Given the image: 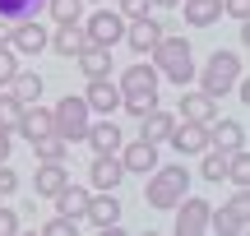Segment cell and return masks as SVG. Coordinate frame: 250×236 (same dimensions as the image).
<instances>
[{"label":"cell","instance_id":"83f0119b","mask_svg":"<svg viewBox=\"0 0 250 236\" xmlns=\"http://www.w3.org/2000/svg\"><path fill=\"white\" fill-rule=\"evenodd\" d=\"M199 157H204V167H199V176H204V181H213V185L227 181V157H232V148H213V144H208Z\"/></svg>","mask_w":250,"mask_h":236},{"label":"cell","instance_id":"5bb4252c","mask_svg":"<svg viewBox=\"0 0 250 236\" xmlns=\"http://www.w3.org/2000/svg\"><path fill=\"white\" fill-rule=\"evenodd\" d=\"M116 157H121L125 172L148 176L153 167H158V144H148V139H130V144H121V148H116Z\"/></svg>","mask_w":250,"mask_h":236},{"label":"cell","instance_id":"603a6c76","mask_svg":"<svg viewBox=\"0 0 250 236\" xmlns=\"http://www.w3.org/2000/svg\"><path fill=\"white\" fill-rule=\"evenodd\" d=\"M83 42H88V37H83V23H56V33H51L46 46H51L56 56H70V60H74Z\"/></svg>","mask_w":250,"mask_h":236},{"label":"cell","instance_id":"b9f144b4","mask_svg":"<svg viewBox=\"0 0 250 236\" xmlns=\"http://www.w3.org/2000/svg\"><path fill=\"white\" fill-rule=\"evenodd\" d=\"M83 5H102V0H83Z\"/></svg>","mask_w":250,"mask_h":236},{"label":"cell","instance_id":"e0dca14e","mask_svg":"<svg viewBox=\"0 0 250 236\" xmlns=\"http://www.w3.org/2000/svg\"><path fill=\"white\" fill-rule=\"evenodd\" d=\"M65 181H70L65 162H37V172H33V195H37V199H56V195L65 190Z\"/></svg>","mask_w":250,"mask_h":236},{"label":"cell","instance_id":"ab89813d","mask_svg":"<svg viewBox=\"0 0 250 236\" xmlns=\"http://www.w3.org/2000/svg\"><path fill=\"white\" fill-rule=\"evenodd\" d=\"M153 5H162V9H176V5H181V0H153Z\"/></svg>","mask_w":250,"mask_h":236},{"label":"cell","instance_id":"ba28073f","mask_svg":"<svg viewBox=\"0 0 250 236\" xmlns=\"http://www.w3.org/2000/svg\"><path fill=\"white\" fill-rule=\"evenodd\" d=\"M176 236H208V199H195V195H181L176 204Z\"/></svg>","mask_w":250,"mask_h":236},{"label":"cell","instance_id":"30bf717a","mask_svg":"<svg viewBox=\"0 0 250 236\" xmlns=\"http://www.w3.org/2000/svg\"><path fill=\"white\" fill-rule=\"evenodd\" d=\"M9 46H14L19 56H42L46 51V42H51V33H46L37 19H23V23H14L9 28V37H5Z\"/></svg>","mask_w":250,"mask_h":236},{"label":"cell","instance_id":"836d02e7","mask_svg":"<svg viewBox=\"0 0 250 236\" xmlns=\"http://www.w3.org/2000/svg\"><path fill=\"white\" fill-rule=\"evenodd\" d=\"M121 19H125V23H130V19H144V14H148V9H153V0H121Z\"/></svg>","mask_w":250,"mask_h":236},{"label":"cell","instance_id":"7a4b0ae2","mask_svg":"<svg viewBox=\"0 0 250 236\" xmlns=\"http://www.w3.org/2000/svg\"><path fill=\"white\" fill-rule=\"evenodd\" d=\"M148 60H153V70L162 74V79H171L176 88H186L190 79H195V46L186 42V37H171V33H162L158 37V46L148 51Z\"/></svg>","mask_w":250,"mask_h":236},{"label":"cell","instance_id":"1f68e13d","mask_svg":"<svg viewBox=\"0 0 250 236\" xmlns=\"http://www.w3.org/2000/svg\"><path fill=\"white\" fill-rule=\"evenodd\" d=\"M19 116H23V102L14 98V93H0V130H9V135H14V125H19Z\"/></svg>","mask_w":250,"mask_h":236},{"label":"cell","instance_id":"f35d334b","mask_svg":"<svg viewBox=\"0 0 250 236\" xmlns=\"http://www.w3.org/2000/svg\"><path fill=\"white\" fill-rule=\"evenodd\" d=\"M9 148H14V139H9V130H0V162H9Z\"/></svg>","mask_w":250,"mask_h":236},{"label":"cell","instance_id":"5b68a950","mask_svg":"<svg viewBox=\"0 0 250 236\" xmlns=\"http://www.w3.org/2000/svg\"><path fill=\"white\" fill-rule=\"evenodd\" d=\"M88 120H93V111H88V102L83 98H61L51 107V130L65 139V144H83V135H88Z\"/></svg>","mask_w":250,"mask_h":236},{"label":"cell","instance_id":"f1b7e54d","mask_svg":"<svg viewBox=\"0 0 250 236\" xmlns=\"http://www.w3.org/2000/svg\"><path fill=\"white\" fill-rule=\"evenodd\" d=\"M46 9V0H0V19L5 23H23V19H37Z\"/></svg>","mask_w":250,"mask_h":236},{"label":"cell","instance_id":"4316f807","mask_svg":"<svg viewBox=\"0 0 250 236\" xmlns=\"http://www.w3.org/2000/svg\"><path fill=\"white\" fill-rule=\"evenodd\" d=\"M65 153H70V144H65L56 130H46V135L33 139V157L37 162H65Z\"/></svg>","mask_w":250,"mask_h":236},{"label":"cell","instance_id":"484cf974","mask_svg":"<svg viewBox=\"0 0 250 236\" xmlns=\"http://www.w3.org/2000/svg\"><path fill=\"white\" fill-rule=\"evenodd\" d=\"M88 195H93V190H83V185L65 181V190L56 195V213H65V218L79 222V218H83V209H88Z\"/></svg>","mask_w":250,"mask_h":236},{"label":"cell","instance_id":"7402d4cb","mask_svg":"<svg viewBox=\"0 0 250 236\" xmlns=\"http://www.w3.org/2000/svg\"><path fill=\"white\" fill-rule=\"evenodd\" d=\"M208 144L213 148H246V125L241 120H208Z\"/></svg>","mask_w":250,"mask_h":236},{"label":"cell","instance_id":"9a60e30c","mask_svg":"<svg viewBox=\"0 0 250 236\" xmlns=\"http://www.w3.org/2000/svg\"><path fill=\"white\" fill-rule=\"evenodd\" d=\"M218 116V98H208L204 88H181V120H195V125H208Z\"/></svg>","mask_w":250,"mask_h":236},{"label":"cell","instance_id":"8d00e7d4","mask_svg":"<svg viewBox=\"0 0 250 236\" xmlns=\"http://www.w3.org/2000/svg\"><path fill=\"white\" fill-rule=\"evenodd\" d=\"M223 14L236 19V23H246L250 19V0H223Z\"/></svg>","mask_w":250,"mask_h":236},{"label":"cell","instance_id":"f546056e","mask_svg":"<svg viewBox=\"0 0 250 236\" xmlns=\"http://www.w3.org/2000/svg\"><path fill=\"white\" fill-rule=\"evenodd\" d=\"M46 14L56 23H83V0H46Z\"/></svg>","mask_w":250,"mask_h":236},{"label":"cell","instance_id":"4dcf8cb0","mask_svg":"<svg viewBox=\"0 0 250 236\" xmlns=\"http://www.w3.org/2000/svg\"><path fill=\"white\" fill-rule=\"evenodd\" d=\"M227 181L232 185H250V153L246 148H232V157H227Z\"/></svg>","mask_w":250,"mask_h":236},{"label":"cell","instance_id":"44dd1931","mask_svg":"<svg viewBox=\"0 0 250 236\" xmlns=\"http://www.w3.org/2000/svg\"><path fill=\"white\" fill-rule=\"evenodd\" d=\"M5 88L14 93L23 107H33V102H42V88H46V83H42V74H37V70H14V79H9Z\"/></svg>","mask_w":250,"mask_h":236},{"label":"cell","instance_id":"d6a6232c","mask_svg":"<svg viewBox=\"0 0 250 236\" xmlns=\"http://www.w3.org/2000/svg\"><path fill=\"white\" fill-rule=\"evenodd\" d=\"M14 70H19V51H14L9 42H0V88L14 79Z\"/></svg>","mask_w":250,"mask_h":236},{"label":"cell","instance_id":"7c38bea8","mask_svg":"<svg viewBox=\"0 0 250 236\" xmlns=\"http://www.w3.org/2000/svg\"><path fill=\"white\" fill-rule=\"evenodd\" d=\"M83 222H93V227H102V232H116V222H121V199H116V190H98V195H88Z\"/></svg>","mask_w":250,"mask_h":236},{"label":"cell","instance_id":"ffe728a7","mask_svg":"<svg viewBox=\"0 0 250 236\" xmlns=\"http://www.w3.org/2000/svg\"><path fill=\"white\" fill-rule=\"evenodd\" d=\"M134 120H139V139H148V144H167L171 125H176V116L162 111V107H148L144 116H134Z\"/></svg>","mask_w":250,"mask_h":236},{"label":"cell","instance_id":"60d3db41","mask_svg":"<svg viewBox=\"0 0 250 236\" xmlns=\"http://www.w3.org/2000/svg\"><path fill=\"white\" fill-rule=\"evenodd\" d=\"M5 37H9V28H5V19H0V42H5Z\"/></svg>","mask_w":250,"mask_h":236},{"label":"cell","instance_id":"e575fe53","mask_svg":"<svg viewBox=\"0 0 250 236\" xmlns=\"http://www.w3.org/2000/svg\"><path fill=\"white\" fill-rule=\"evenodd\" d=\"M14 190H19V172L9 162H0V199H9Z\"/></svg>","mask_w":250,"mask_h":236},{"label":"cell","instance_id":"2e32d148","mask_svg":"<svg viewBox=\"0 0 250 236\" xmlns=\"http://www.w3.org/2000/svg\"><path fill=\"white\" fill-rule=\"evenodd\" d=\"M125 176H130V172L121 167V157H116V153H98V157H93V167H88L93 190H121Z\"/></svg>","mask_w":250,"mask_h":236},{"label":"cell","instance_id":"277c9868","mask_svg":"<svg viewBox=\"0 0 250 236\" xmlns=\"http://www.w3.org/2000/svg\"><path fill=\"white\" fill-rule=\"evenodd\" d=\"M241 74H246L241 51H223V46H218V51L208 56L204 70H195V79H199V88H204L208 98H227V93L241 83Z\"/></svg>","mask_w":250,"mask_h":236},{"label":"cell","instance_id":"d590c367","mask_svg":"<svg viewBox=\"0 0 250 236\" xmlns=\"http://www.w3.org/2000/svg\"><path fill=\"white\" fill-rule=\"evenodd\" d=\"M74 227H79V222H74V218H65V213H61V218H51V222H46V236H74Z\"/></svg>","mask_w":250,"mask_h":236},{"label":"cell","instance_id":"8992f818","mask_svg":"<svg viewBox=\"0 0 250 236\" xmlns=\"http://www.w3.org/2000/svg\"><path fill=\"white\" fill-rule=\"evenodd\" d=\"M246 227H250V195H246V185H236V195L223 204V209H208V232L246 236Z\"/></svg>","mask_w":250,"mask_h":236},{"label":"cell","instance_id":"d6986e66","mask_svg":"<svg viewBox=\"0 0 250 236\" xmlns=\"http://www.w3.org/2000/svg\"><path fill=\"white\" fill-rule=\"evenodd\" d=\"M74 65L83 70V79H102V74H111V46L83 42V46H79V56H74Z\"/></svg>","mask_w":250,"mask_h":236},{"label":"cell","instance_id":"52a82bcc","mask_svg":"<svg viewBox=\"0 0 250 236\" xmlns=\"http://www.w3.org/2000/svg\"><path fill=\"white\" fill-rule=\"evenodd\" d=\"M83 37H88V42H98V46H116L121 37H125L121 9H98V14H88V19H83Z\"/></svg>","mask_w":250,"mask_h":236},{"label":"cell","instance_id":"8fae6325","mask_svg":"<svg viewBox=\"0 0 250 236\" xmlns=\"http://www.w3.org/2000/svg\"><path fill=\"white\" fill-rule=\"evenodd\" d=\"M167 144L176 148L181 157H199L208 148V125H195V120H176L171 125V135H167Z\"/></svg>","mask_w":250,"mask_h":236},{"label":"cell","instance_id":"3957f363","mask_svg":"<svg viewBox=\"0 0 250 236\" xmlns=\"http://www.w3.org/2000/svg\"><path fill=\"white\" fill-rule=\"evenodd\" d=\"M186 190H190V172H186V167H181V162H158L148 172V185H144V204L158 209V213H167V209L181 204Z\"/></svg>","mask_w":250,"mask_h":236},{"label":"cell","instance_id":"cb8c5ba5","mask_svg":"<svg viewBox=\"0 0 250 236\" xmlns=\"http://www.w3.org/2000/svg\"><path fill=\"white\" fill-rule=\"evenodd\" d=\"M19 135L28 139V144H33L37 135H46V130H51V107H42V102H33V107H23V116H19Z\"/></svg>","mask_w":250,"mask_h":236},{"label":"cell","instance_id":"9c48e42d","mask_svg":"<svg viewBox=\"0 0 250 236\" xmlns=\"http://www.w3.org/2000/svg\"><path fill=\"white\" fill-rule=\"evenodd\" d=\"M162 33H167V28H162L153 14H144V19H130V23H125V37H121V42L130 46L134 56H148L153 46H158V37H162Z\"/></svg>","mask_w":250,"mask_h":236},{"label":"cell","instance_id":"d4e9b609","mask_svg":"<svg viewBox=\"0 0 250 236\" xmlns=\"http://www.w3.org/2000/svg\"><path fill=\"white\" fill-rule=\"evenodd\" d=\"M186 5V23L190 28H213L223 19V0H181Z\"/></svg>","mask_w":250,"mask_h":236},{"label":"cell","instance_id":"ac0fdd59","mask_svg":"<svg viewBox=\"0 0 250 236\" xmlns=\"http://www.w3.org/2000/svg\"><path fill=\"white\" fill-rule=\"evenodd\" d=\"M83 144H93V153H116L125 139H121V125H116V120L102 116V120H88V135H83Z\"/></svg>","mask_w":250,"mask_h":236},{"label":"cell","instance_id":"6da1fadb","mask_svg":"<svg viewBox=\"0 0 250 236\" xmlns=\"http://www.w3.org/2000/svg\"><path fill=\"white\" fill-rule=\"evenodd\" d=\"M158 83L162 74L153 70V60H139V65H125L116 88H121V107L130 111V116H144L148 107H158Z\"/></svg>","mask_w":250,"mask_h":236},{"label":"cell","instance_id":"4fadbf2b","mask_svg":"<svg viewBox=\"0 0 250 236\" xmlns=\"http://www.w3.org/2000/svg\"><path fill=\"white\" fill-rule=\"evenodd\" d=\"M83 102H88L93 116H116V111H121V88L111 83V74H102V79H88V93H83Z\"/></svg>","mask_w":250,"mask_h":236},{"label":"cell","instance_id":"74e56055","mask_svg":"<svg viewBox=\"0 0 250 236\" xmlns=\"http://www.w3.org/2000/svg\"><path fill=\"white\" fill-rule=\"evenodd\" d=\"M0 236H19V213L0 204Z\"/></svg>","mask_w":250,"mask_h":236}]
</instances>
